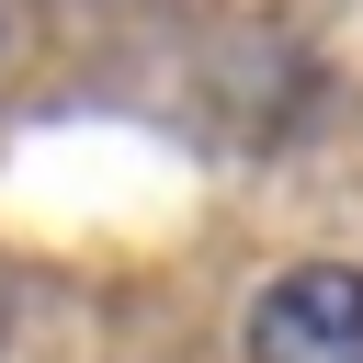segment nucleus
Masks as SVG:
<instances>
[{
  "label": "nucleus",
  "instance_id": "f257e3e1",
  "mask_svg": "<svg viewBox=\"0 0 363 363\" xmlns=\"http://www.w3.org/2000/svg\"><path fill=\"white\" fill-rule=\"evenodd\" d=\"M250 363H363V272L352 261H295L250 306Z\"/></svg>",
  "mask_w": 363,
  "mask_h": 363
}]
</instances>
